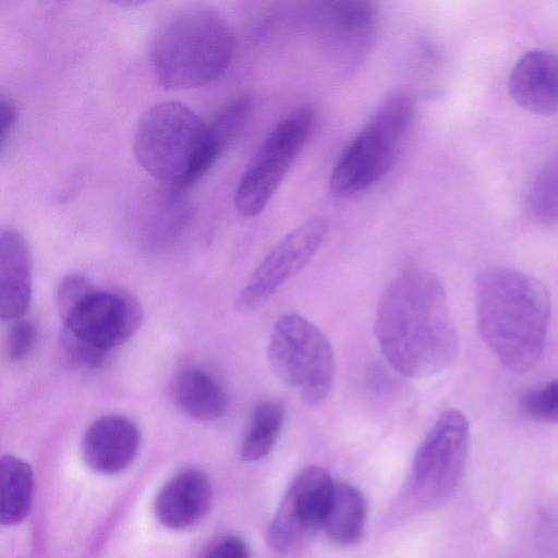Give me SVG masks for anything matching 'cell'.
I'll list each match as a JSON object with an SVG mask.
<instances>
[{
    "label": "cell",
    "mask_w": 558,
    "mask_h": 558,
    "mask_svg": "<svg viewBox=\"0 0 558 558\" xmlns=\"http://www.w3.org/2000/svg\"><path fill=\"white\" fill-rule=\"evenodd\" d=\"M413 112L414 102L409 93H390L340 154L331 171L330 191L347 197L379 181L395 161Z\"/></svg>",
    "instance_id": "5"
},
{
    "label": "cell",
    "mask_w": 558,
    "mask_h": 558,
    "mask_svg": "<svg viewBox=\"0 0 558 558\" xmlns=\"http://www.w3.org/2000/svg\"><path fill=\"white\" fill-rule=\"evenodd\" d=\"M32 295V255L24 236L15 230H2L0 236V317L21 318Z\"/></svg>",
    "instance_id": "15"
},
{
    "label": "cell",
    "mask_w": 558,
    "mask_h": 558,
    "mask_svg": "<svg viewBox=\"0 0 558 558\" xmlns=\"http://www.w3.org/2000/svg\"><path fill=\"white\" fill-rule=\"evenodd\" d=\"M36 331L33 324L25 319L16 320L8 337V355L13 362L24 360L33 349Z\"/></svg>",
    "instance_id": "24"
},
{
    "label": "cell",
    "mask_w": 558,
    "mask_h": 558,
    "mask_svg": "<svg viewBox=\"0 0 558 558\" xmlns=\"http://www.w3.org/2000/svg\"><path fill=\"white\" fill-rule=\"evenodd\" d=\"M138 165L153 178L181 194L197 181L222 154L208 125L189 107L165 101L140 118L133 142Z\"/></svg>",
    "instance_id": "3"
},
{
    "label": "cell",
    "mask_w": 558,
    "mask_h": 558,
    "mask_svg": "<svg viewBox=\"0 0 558 558\" xmlns=\"http://www.w3.org/2000/svg\"><path fill=\"white\" fill-rule=\"evenodd\" d=\"M1 509L4 525L20 523L29 512L33 494L31 466L14 456H3L0 462Z\"/></svg>",
    "instance_id": "19"
},
{
    "label": "cell",
    "mask_w": 558,
    "mask_h": 558,
    "mask_svg": "<svg viewBox=\"0 0 558 558\" xmlns=\"http://www.w3.org/2000/svg\"><path fill=\"white\" fill-rule=\"evenodd\" d=\"M172 396L183 412L199 421L217 420L228 408V398L221 386L201 369L180 372L172 384Z\"/></svg>",
    "instance_id": "17"
},
{
    "label": "cell",
    "mask_w": 558,
    "mask_h": 558,
    "mask_svg": "<svg viewBox=\"0 0 558 558\" xmlns=\"http://www.w3.org/2000/svg\"><path fill=\"white\" fill-rule=\"evenodd\" d=\"M60 340L68 360L78 367L96 368L106 361L109 352L77 337L64 327Z\"/></svg>",
    "instance_id": "22"
},
{
    "label": "cell",
    "mask_w": 558,
    "mask_h": 558,
    "mask_svg": "<svg viewBox=\"0 0 558 558\" xmlns=\"http://www.w3.org/2000/svg\"><path fill=\"white\" fill-rule=\"evenodd\" d=\"M328 225L314 217L286 234L265 256L235 300L239 312H251L265 304L291 277L302 270L322 245Z\"/></svg>",
    "instance_id": "9"
},
{
    "label": "cell",
    "mask_w": 558,
    "mask_h": 558,
    "mask_svg": "<svg viewBox=\"0 0 558 558\" xmlns=\"http://www.w3.org/2000/svg\"><path fill=\"white\" fill-rule=\"evenodd\" d=\"M234 49L226 20L208 8H192L171 17L156 35L151 65L166 89H190L220 77Z\"/></svg>",
    "instance_id": "4"
},
{
    "label": "cell",
    "mask_w": 558,
    "mask_h": 558,
    "mask_svg": "<svg viewBox=\"0 0 558 558\" xmlns=\"http://www.w3.org/2000/svg\"><path fill=\"white\" fill-rule=\"evenodd\" d=\"M17 119V111L14 102L10 99L1 96L0 99V150H3L8 144L11 134L15 128Z\"/></svg>",
    "instance_id": "26"
},
{
    "label": "cell",
    "mask_w": 558,
    "mask_h": 558,
    "mask_svg": "<svg viewBox=\"0 0 558 558\" xmlns=\"http://www.w3.org/2000/svg\"><path fill=\"white\" fill-rule=\"evenodd\" d=\"M211 497L207 476L198 470L187 469L161 488L155 501V514L165 526L182 530L206 514Z\"/></svg>",
    "instance_id": "14"
},
{
    "label": "cell",
    "mask_w": 558,
    "mask_h": 558,
    "mask_svg": "<svg viewBox=\"0 0 558 558\" xmlns=\"http://www.w3.org/2000/svg\"><path fill=\"white\" fill-rule=\"evenodd\" d=\"M284 409L274 400H265L254 409L250 428L241 448V459L256 461L269 453L283 424Z\"/></svg>",
    "instance_id": "20"
},
{
    "label": "cell",
    "mask_w": 558,
    "mask_h": 558,
    "mask_svg": "<svg viewBox=\"0 0 558 558\" xmlns=\"http://www.w3.org/2000/svg\"><path fill=\"white\" fill-rule=\"evenodd\" d=\"M375 335L386 361L402 376L427 378L449 368L459 340L441 280L423 269L396 277L379 300Z\"/></svg>",
    "instance_id": "1"
},
{
    "label": "cell",
    "mask_w": 558,
    "mask_h": 558,
    "mask_svg": "<svg viewBox=\"0 0 558 558\" xmlns=\"http://www.w3.org/2000/svg\"><path fill=\"white\" fill-rule=\"evenodd\" d=\"M369 386L377 391H387L391 385V375L387 373L384 365L375 364L369 371Z\"/></svg>",
    "instance_id": "27"
},
{
    "label": "cell",
    "mask_w": 558,
    "mask_h": 558,
    "mask_svg": "<svg viewBox=\"0 0 558 558\" xmlns=\"http://www.w3.org/2000/svg\"><path fill=\"white\" fill-rule=\"evenodd\" d=\"M469 441L470 427L463 413L442 412L412 462L410 489L421 506H439L452 495L465 468Z\"/></svg>",
    "instance_id": "8"
},
{
    "label": "cell",
    "mask_w": 558,
    "mask_h": 558,
    "mask_svg": "<svg viewBox=\"0 0 558 558\" xmlns=\"http://www.w3.org/2000/svg\"><path fill=\"white\" fill-rule=\"evenodd\" d=\"M274 375L310 405L328 396L335 376V355L323 331L306 318L289 314L274 325L267 345Z\"/></svg>",
    "instance_id": "6"
},
{
    "label": "cell",
    "mask_w": 558,
    "mask_h": 558,
    "mask_svg": "<svg viewBox=\"0 0 558 558\" xmlns=\"http://www.w3.org/2000/svg\"><path fill=\"white\" fill-rule=\"evenodd\" d=\"M317 111L302 105L287 114L267 135L248 162L235 191L234 207L255 217L271 199L292 163L312 136Z\"/></svg>",
    "instance_id": "7"
},
{
    "label": "cell",
    "mask_w": 558,
    "mask_h": 558,
    "mask_svg": "<svg viewBox=\"0 0 558 558\" xmlns=\"http://www.w3.org/2000/svg\"><path fill=\"white\" fill-rule=\"evenodd\" d=\"M477 326L500 363L524 373L541 357L550 318L546 288L534 277L507 267L481 271L474 289Z\"/></svg>",
    "instance_id": "2"
},
{
    "label": "cell",
    "mask_w": 558,
    "mask_h": 558,
    "mask_svg": "<svg viewBox=\"0 0 558 558\" xmlns=\"http://www.w3.org/2000/svg\"><path fill=\"white\" fill-rule=\"evenodd\" d=\"M509 93L523 109L551 116L558 112V56L532 50L522 56L509 77Z\"/></svg>",
    "instance_id": "13"
},
{
    "label": "cell",
    "mask_w": 558,
    "mask_h": 558,
    "mask_svg": "<svg viewBox=\"0 0 558 558\" xmlns=\"http://www.w3.org/2000/svg\"><path fill=\"white\" fill-rule=\"evenodd\" d=\"M521 413L534 421L558 423V378L524 392L519 401Z\"/></svg>",
    "instance_id": "21"
},
{
    "label": "cell",
    "mask_w": 558,
    "mask_h": 558,
    "mask_svg": "<svg viewBox=\"0 0 558 558\" xmlns=\"http://www.w3.org/2000/svg\"><path fill=\"white\" fill-rule=\"evenodd\" d=\"M140 446V432L129 417L104 415L86 429L82 452L86 464L102 474L125 469L135 458Z\"/></svg>",
    "instance_id": "12"
},
{
    "label": "cell",
    "mask_w": 558,
    "mask_h": 558,
    "mask_svg": "<svg viewBox=\"0 0 558 558\" xmlns=\"http://www.w3.org/2000/svg\"><path fill=\"white\" fill-rule=\"evenodd\" d=\"M142 318V307L132 295L94 289L63 323L77 337L109 351L132 337Z\"/></svg>",
    "instance_id": "11"
},
{
    "label": "cell",
    "mask_w": 558,
    "mask_h": 558,
    "mask_svg": "<svg viewBox=\"0 0 558 558\" xmlns=\"http://www.w3.org/2000/svg\"><path fill=\"white\" fill-rule=\"evenodd\" d=\"M93 290V286L81 275L64 277L57 290V305L62 320Z\"/></svg>",
    "instance_id": "23"
},
{
    "label": "cell",
    "mask_w": 558,
    "mask_h": 558,
    "mask_svg": "<svg viewBox=\"0 0 558 558\" xmlns=\"http://www.w3.org/2000/svg\"><path fill=\"white\" fill-rule=\"evenodd\" d=\"M367 505L362 492L348 483H335L322 527L335 543L352 545L363 536Z\"/></svg>",
    "instance_id": "18"
},
{
    "label": "cell",
    "mask_w": 558,
    "mask_h": 558,
    "mask_svg": "<svg viewBox=\"0 0 558 558\" xmlns=\"http://www.w3.org/2000/svg\"><path fill=\"white\" fill-rule=\"evenodd\" d=\"M204 558H251V553L243 539L227 536L217 542Z\"/></svg>",
    "instance_id": "25"
},
{
    "label": "cell",
    "mask_w": 558,
    "mask_h": 558,
    "mask_svg": "<svg viewBox=\"0 0 558 558\" xmlns=\"http://www.w3.org/2000/svg\"><path fill=\"white\" fill-rule=\"evenodd\" d=\"M324 27L331 45L349 61L360 59L376 29V10L368 1L327 2L322 11Z\"/></svg>",
    "instance_id": "16"
},
{
    "label": "cell",
    "mask_w": 558,
    "mask_h": 558,
    "mask_svg": "<svg viewBox=\"0 0 558 558\" xmlns=\"http://www.w3.org/2000/svg\"><path fill=\"white\" fill-rule=\"evenodd\" d=\"M335 483L317 465L301 470L292 480L267 530L271 548H294L316 529L322 527Z\"/></svg>",
    "instance_id": "10"
}]
</instances>
